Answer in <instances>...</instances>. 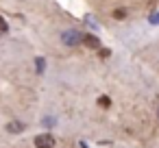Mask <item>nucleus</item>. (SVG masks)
Masks as SVG:
<instances>
[{
	"label": "nucleus",
	"mask_w": 159,
	"mask_h": 148,
	"mask_svg": "<svg viewBox=\"0 0 159 148\" xmlns=\"http://www.w3.org/2000/svg\"><path fill=\"white\" fill-rule=\"evenodd\" d=\"M61 39H63L66 46H79V44L83 42V35H81L79 31H66Z\"/></svg>",
	"instance_id": "nucleus-1"
},
{
	"label": "nucleus",
	"mask_w": 159,
	"mask_h": 148,
	"mask_svg": "<svg viewBox=\"0 0 159 148\" xmlns=\"http://www.w3.org/2000/svg\"><path fill=\"white\" fill-rule=\"evenodd\" d=\"M157 115H159V109H157Z\"/></svg>",
	"instance_id": "nucleus-10"
},
{
	"label": "nucleus",
	"mask_w": 159,
	"mask_h": 148,
	"mask_svg": "<svg viewBox=\"0 0 159 148\" xmlns=\"http://www.w3.org/2000/svg\"><path fill=\"white\" fill-rule=\"evenodd\" d=\"M98 105H100V107H105V109H107V107H109V105H111V100H109V98H107V96H100V98H98Z\"/></svg>",
	"instance_id": "nucleus-5"
},
{
	"label": "nucleus",
	"mask_w": 159,
	"mask_h": 148,
	"mask_svg": "<svg viewBox=\"0 0 159 148\" xmlns=\"http://www.w3.org/2000/svg\"><path fill=\"white\" fill-rule=\"evenodd\" d=\"M0 31H2V33H7V31H9V24H7L2 18H0Z\"/></svg>",
	"instance_id": "nucleus-7"
},
{
	"label": "nucleus",
	"mask_w": 159,
	"mask_h": 148,
	"mask_svg": "<svg viewBox=\"0 0 159 148\" xmlns=\"http://www.w3.org/2000/svg\"><path fill=\"white\" fill-rule=\"evenodd\" d=\"M35 65H37V72H44V65H46V61H44V59H37V61H35Z\"/></svg>",
	"instance_id": "nucleus-6"
},
{
	"label": "nucleus",
	"mask_w": 159,
	"mask_h": 148,
	"mask_svg": "<svg viewBox=\"0 0 159 148\" xmlns=\"http://www.w3.org/2000/svg\"><path fill=\"white\" fill-rule=\"evenodd\" d=\"M7 128H9L11 133H22V131H24V124H22V122H11Z\"/></svg>",
	"instance_id": "nucleus-4"
},
{
	"label": "nucleus",
	"mask_w": 159,
	"mask_h": 148,
	"mask_svg": "<svg viewBox=\"0 0 159 148\" xmlns=\"http://www.w3.org/2000/svg\"><path fill=\"white\" fill-rule=\"evenodd\" d=\"M113 16H116V18H118V20H122V18H124V11H122V9H118V11H116V13H113Z\"/></svg>",
	"instance_id": "nucleus-8"
},
{
	"label": "nucleus",
	"mask_w": 159,
	"mask_h": 148,
	"mask_svg": "<svg viewBox=\"0 0 159 148\" xmlns=\"http://www.w3.org/2000/svg\"><path fill=\"white\" fill-rule=\"evenodd\" d=\"M35 146H37V148H52V146H55V139H52L48 133H44V135H37V137H35Z\"/></svg>",
	"instance_id": "nucleus-2"
},
{
	"label": "nucleus",
	"mask_w": 159,
	"mask_h": 148,
	"mask_svg": "<svg viewBox=\"0 0 159 148\" xmlns=\"http://www.w3.org/2000/svg\"><path fill=\"white\" fill-rule=\"evenodd\" d=\"M83 42L89 46V48H98L100 44H98V37L96 35H83Z\"/></svg>",
	"instance_id": "nucleus-3"
},
{
	"label": "nucleus",
	"mask_w": 159,
	"mask_h": 148,
	"mask_svg": "<svg viewBox=\"0 0 159 148\" xmlns=\"http://www.w3.org/2000/svg\"><path fill=\"white\" fill-rule=\"evenodd\" d=\"M150 22H152V24H157V22H159V13H152V18H150Z\"/></svg>",
	"instance_id": "nucleus-9"
}]
</instances>
